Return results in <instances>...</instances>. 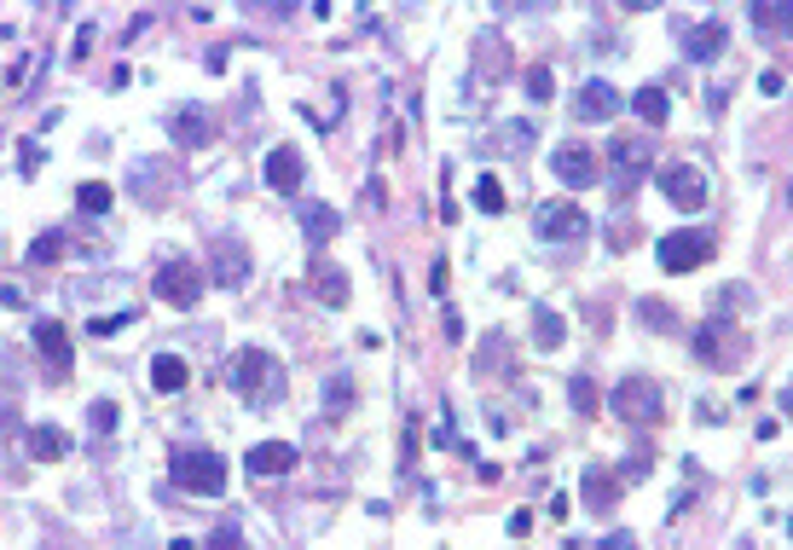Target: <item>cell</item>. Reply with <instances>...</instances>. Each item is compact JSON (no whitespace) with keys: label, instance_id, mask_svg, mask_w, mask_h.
Returning a JSON list of instances; mask_svg holds the SVG:
<instances>
[{"label":"cell","instance_id":"6da1fadb","mask_svg":"<svg viewBox=\"0 0 793 550\" xmlns=\"http://www.w3.org/2000/svg\"><path fill=\"white\" fill-rule=\"evenodd\" d=\"M168 481L181 492H192V498H220L226 481H233V469H226V458L215 453V446H174Z\"/></svg>","mask_w":793,"mask_h":550},{"label":"cell","instance_id":"7a4b0ae2","mask_svg":"<svg viewBox=\"0 0 793 550\" xmlns=\"http://www.w3.org/2000/svg\"><path fill=\"white\" fill-rule=\"evenodd\" d=\"M226 383H233L249 406H272V399L285 394V371H278V360L267 354V347H244V354H233Z\"/></svg>","mask_w":793,"mask_h":550},{"label":"cell","instance_id":"3957f363","mask_svg":"<svg viewBox=\"0 0 793 550\" xmlns=\"http://www.w3.org/2000/svg\"><path fill=\"white\" fill-rule=\"evenodd\" d=\"M608 406H614V417H626V423H660V406H667V394H660V383H655V377L631 371V377L614 383Z\"/></svg>","mask_w":793,"mask_h":550},{"label":"cell","instance_id":"277c9868","mask_svg":"<svg viewBox=\"0 0 793 550\" xmlns=\"http://www.w3.org/2000/svg\"><path fill=\"white\" fill-rule=\"evenodd\" d=\"M608 174L614 191H631L655 174V139H608Z\"/></svg>","mask_w":793,"mask_h":550},{"label":"cell","instance_id":"5b68a950","mask_svg":"<svg viewBox=\"0 0 793 550\" xmlns=\"http://www.w3.org/2000/svg\"><path fill=\"white\" fill-rule=\"evenodd\" d=\"M707 191H712V180L696 163H667V168H660V197H667L672 209H683V215L707 209Z\"/></svg>","mask_w":793,"mask_h":550},{"label":"cell","instance_id":"8992f818","mask_svg":"<svg viewBox=\"0 0 793 550\" xmlns=\"http://www.w3.org/2000/svg\"><path fill=\"white\" fill-rule=\"evenodd\" d=\"M660 272H672V279H683V272H696V267H707V256H712V238L707 232H660Z\"/></svg>","mask_w":793,"mask_h":550},{"label":"cell","instance_id":"52a82bcc","mask_svg":"<svg viewBox=\"0 0 793 550\" xmlns=\"http://www.w3.org/2000/svg\"><path fill=\"white\" fill-rule=\"evenodd\" d=\"M151 290H157L168 308H197L203 272H197V261H186V256H168V261L157 267V279H151Z\"/></svg>","mask_w":793,"mask_h":550},{"label":"cell","instance_id":"ba28073f","mask_svg":"<svg viewBox=\"0 0 793 550\" xmlns=\"http://www.w3.org/2000/svg\"><path fill=\"white\" fill-rule=\"evenodd\" d=\"M533 232H539L545 243H574L591 232V220H585L579 204H568V197H556V204H545L539 215H533Z\"/></svg>","mask_w":793,"mask_h":550},{"label":"cell","instance_id":"9c48e42d","mask_svg":"<svg viewBox=\"0 0 793 550\" xmlns=\"http://www.w3.org/2000/svg\"><path fill=\"white\" fill-rule=\"evenodd\" d=\"M568 111H574V122H614V116L626 111V93L614 87V82H603V76H591V82L574 93Z\"/></svg>","mask_w":793,"mask_h":550},{"label":"cell","instance_id":"30bf717a","mask_svg":"<svg viewBox=\"0 0 793 550\" xmlns=\"http://www.w3.org/2000/svg\"><path fill=\"white\" fill-rule=\"evenodd\" d=\"M209 279L226 284V290L249 284V249L238 238H209Z\"/></svg>","mask_w":793,"mask_h":550},{"label":"cell","instance_id":"8fae6325","mask_svg":"<svg viewBox=\"0 0 793 550\" xmlns=\"http://www.w3.org/2000/svg\"><path fill=\"white\" fill-rule=\"evenodd\" d=\"M550 168H556V180L568 186V191H585V186H597V157L585 152L579 139H568V145H556V157H550Z\"/></svg>","mask_w":793,"mask_h":550},{"label":"cell","instance_id":"7c38bea8","mask_svg":"<svg viewBox=\"0 0 793 550\" xmlns=\"http://www.w3.org/2000/svg\"><path fill=\"white\" fill-rule=\"evenodd\" d=\"M678 41H683V59L689 64H712V59H719L724 53V23L719 18H707V23H678Z\"/></svg>","mask_w":793,"mask_h":550},{"label":"cell","instance_id":"4fadbf2b","mask_svg":"<svg viewBox=\"0 0 793 550\" xmlns=\"http://www.w3.org/2000/svg\"><path fill=\"white\" fill-rule=\"evenodd\" d=\"M296 220H301V238L313 243V249H325L330 238L342 232V215H337V204H319V197H301V204H296Z\"/></svg>","mask_w":793,"mask_h":550},{"label":"cell","instance_id":"5bb4252c","mask_svg":"<svg viewBox=\"0 0 793 550\" xmlns=\"http://www.w3.org/2000/svg\"><path fill=\"white\" fill-rule=\"evenodd\" d=\"M267 186L272 191H285V197H296L301 191V180H307V163H301V152L296 145H278V152H267Z\"/></svg>","mask_w":793,"mask_h":550},{"label":"cell","instance_id":"9a60e30c","mask_svg":"<svg viewBox=\"0 0 793 550\" xmlns=\"http://www.w3.org/2000/svg\"><path fill=\"white\" fill-rule=\"evenodd\" d=\"M35 347H41V360L53 365L59 377H70V371H75V347H70V331H64L59 319H41L35 324Z\"/></svg>","mask_w":793,"mask_h":550},{"label":"cell","instance_id":"2e32d148","mask_svg":"<svg viewBox=\"0 0 793 550\" xmlns=\"http://www.w3.org/2000/svg\"><path fill=\"white\" fill-rule=\"evenodd\" d=\"M296 464H301V453H296L290 440H261V446H249V453H244L249 475H290Z\"/></svg>","mask_w":793,"mask_h":550},{"label":"cell","instance_id":"e0dca14e","mask_svg":"<svg viewBox=\"0 0 793 550\" xmlns=\"http://www.w3.org/2000/svg\"><path fill=\"white\" fill-rule=\"evenodd\" d=\"M168 134L181 139L186 152H203V145L215 139V116H209V111H197V105H181V111L168 116Z\"/></svg>","mask_w":793,"mask_h":550},{"label":"cell","instance_id":"ac0fdd59","mask_svg":"<svg viewBox=\"0 0 793 550\" xmlns=\"http://www.w3.org/2000/svg\"><path fill=\"white\" fill-rule=\"evenodd\" d=\"M579 498H585V510H597V516H608L614 510V498H620V481L603 469V464H585V475H579Z\"/></svg>","mask_w":793,"mask_h":550},{"label":"cell","instance_id":"d6986e66","mask_svg":"<svg viewBox=\"0 0 793 550\" xmlns=\"http://www.w3.org/2000/svg\"><path fill=\"white\" fill-rule=\"evenodd\" d=\"M696 360L701 365H730L735 360V347H730V319H712L696 331Z\"/></svg>","mask_w":793,"mask_h":550},{"label":"cell","instance_id":"ffe728a7","mask_svg":"<svg viewBox=\"0 0 793 550\" xmlns=\"http://www.w3.org/2000/svg\"><path fill=\"white\" fill-rule=\"evenodd\" d=\"M748 23L764 35H793V0H748Z\"/></svg>","mask_w":793,"mask_h":550},{"label":"cell","instance_id":"44dd1931","mask_svg":"<svg viewBox=\"0 0 793 550\" xmlns=\"http://www.w3.org/2000/svg\"><path fill=\"white\" fill-rule=\"evenodd\" d=\"M192 383V365L181 354H151V388L157 394H181Z\"/></svg>","mask_w":793,"mask_h":550},{"label":"cell","instance_id":"7402d4cb","mask_svg":"<svg viewBox=\"0 0 793 550\" xmlns=\"http://www.w3.org/2000/svg\"><path fill=\"white\" fill-rule=\"evenodd\" d=\"M527 145H533L527 122H504L493 139H481V157H516V152H527Z\"/></svg>","mask_w":793,"mask_h":550},{"label":"cell","instance_id":"603a6c76","mask_svg":"<svg viewBox=\"0 0 793 550\" xmlns=\"http://www.w3.org/2000/svg\"><path fill=\"white\" fill-rule=\"evenodd\" d=\"M64 453H70V435L53 429V423H35V429H30V458L35 464H59Z\"/></svg>","mask_w":793,"mask_h":550},{"label":"cell","instance_id":"cb8c5ba5","mask_svg":"<svg viewBox=\"0 0 793 550\" xmlns=\"http://www.w3.org/2000/svg\"><path fill=\"white\" fill-rule=\"evenodd\" d=\"M313 295H319V302L325 308H348V272L342 267H313Z\"/></svg>","mask_w":793,"mask_h":550},{"label":"cell","instance_id":"d4e9b609","mask_svg":"<svg viewBox=\"0 0 793 550\" xmlns=\"http://www.w3.org/2000/svg\"><path fill=\"white\" fill-rule=\"evenodd\" d=\"M562 336H568V324H562V313H550V308H533V347H539V354H556V347H562Z\"/></svg>","mask_w":793,"mask_h":550},{"label":"cell","instance_id":"484cf974","mask_svg":"<svg viewBox=\"0 0 793 550\" xmlns=\"http://www.w3.org/2000/svg\"><path fill=\"white\" fill-rule=\"evenodd\" d=\"M631 111H637V116H643V122H649V128H660V122H667V116H672V98H667V93H660V87L649 82V87H637V93H631Z\"/></svg>","mask_w":793,"mask_h":550},{"label":"cell","instance_id":"4316f807","mask_svg":"<svg viewBox=\"0 0 793 550\" xmlns=\"http://www.w3.org/2000/svg\"><path fill=\"white\" fill-rule=\"evenodd\" d=\"M111 204H116V191L105 180H82V186H75V209H82V215H111Z\"/></svg>","mask_w":793,"mask_h":550},{"label":"cell","instance_id":"83f0119b","mask_svg":"<svg viewBox=\"0 0 793 550\" xmlns=\"http://www.w3.org/2000/svg\"><path fill=\"white\" fill-rule=\"evenodd\" d=\"M568 399H574L579 417H597V412H603V388H597L591 377H568Z\"/></svg>","mask_w":793,"mask_h":550},{"label":"cell","instance_id":"f1b7e54d","mask_svg":"<svg viewBox=\"0 0 793 550\" xmlns=\"http://www.w3.org/2000/svg\"><path fill=\"white\" fill-rule=\"evenodd\" d=\"M637 319L649 324V331H678V313H672V302H655V295H643V302H637Z\"/></svg>","mask_w":793,"mask_h":550},{"label":"cell","instance_id":"f546056e","mask_svg":"<svg viewBox=\"0 0 793 550\" xmlns=\"http://www.w3.org/2000/svg\"><path fill=\"white\" fill-rule=\"evenodd\" d=\"M475 59H481V70H487V76H504L509 70V59H504V41L487 30V35H475Z\"/></svg>","mask_w":793,"mask_h":550},{"label":"cell","instance_id":"4dcf8cb0","mask_svg":"<svg viewBox=\"0 0 793 550\" xmlns=\"http://www.w3.org/2000/svg\"><path fill=\"white\" fill-rule=\"evenodd\" d=\"M522 87H527V98H539V105H545V98H556L550 64H527V70H522Z\"/></svg>","mask_w":793,"mask_h":550},{"label":"cell","instance_id":"1f68e13d","mask_svg":"<svg viewBox=\"0 0 793 550\" xmlns=\"http://www.w3.org/2000/svg\"><path fill=\"white\" fill-rule=\"evenodd\" d=\"M87 423H93V435H116L122 406H116V399H93V406H87Z\"/></svg>","mask_w":793,"mask_h":550},{"label":"cell","instance_id":"d6a6232c","mask_svg":"<svg viewBox=\"0 0 793 550\" xmlns=\"http://www.w3.org/2000/svg\"><path fill=\"white\" fill-rule=\"evenodd\" d=\"M475 209L481 215H504V191H498L493 174H481V180H475Z\"/></svg>","mask_w":793,"mask_h":550},{"label":"cell","instance_id":"836d02e7","mask_svg":"<svg viewBox=\"0 0 793 550\" xmlns=\"http://www.w3.org/2000/svg\"><path fill=\"white\" fill-rule=\"evenodd\" d=\"M59 256H64V238H59V232H41V238L30 243V267H53Z\"/></svg>","mask_w":793,"mask_h":550},{"label":"cell","instance_id":"e575fe53","mask_svg":"<svg viewBox=\"0 0 793 550\" xmlns=\"http://www.w3.org/2000/svg\"><path fill=\"white\" fill-rule=\"evenodd\" d=\"M127 324H134V313H99V319L87 324V331H93L99 342H105V336H116V331H127Z\"/></svg>","mask_w":793,"mask_h":550},{"label":"cell","instance_id":"d590c367","mask_svg":"<svg viewBox=\"0 0 793 550\" xmlns=\"http://www.w3.org/2000/svg\"><path fill=\"white\" fill-rule=\"evenodd\" d=\"M712 308H719V319H730L735 308H753V295L741 290V284H730V290H719V302H712Z\"/></svg>","mask_w":793,"mask_h":550},{"label":"cell","instance_id":"8d00e7d4","mask_svg":"<svg viewBox=\"0 0 793 550\" xmlns=\"http://www.w3.org/2000/svg\"><path fill=\"white\" fill-rule=\"evenodd\" d=\"M348 399H353L348 377H342V383H337V377H330V383H325V406H330V412H337V406H348Z\"/></svg>","mask_w":793,"mask_h":550},{"label":"cell","instance_id":"74e56055","mask_svg":"<svg viewBox=\"0 0 793 550\" xmlns=\"http://www.w3.org/2000/svg\"><path fill=\"white\" fill-rule=\"evenodd\" d=\"M209 544H215V550H238V544H244V528H215Z\"/></svg>","mask_w":793,"mask_h":550},{"label":"cell","instance_id":"f35d334b","mask_svg":"<svg viewBox=\"0 0 793 550\" xmlns=\"http://www.w3.org/2000/svg\"><path fill=\"white\" fill-rule=\"evenodd\" d=\"M759 93L776 98V93H782V70H764V76H759Z\"/></svg>","mask_w":793,"mask_h":550},{"label":"cell","instance_id":"ab89813d","mask_svg":"<svg viewBox=\"0 0 793 550\" xmlns=\"http://www.w3.org/2000/svg\"><path fill=\"white\" fill-rule=\"evenodd\" d=\"M509 533L527 539V533H533V516H527V510H516V516H509Z\"/></svg>","mask_w":793,"mask_h":550},{"label":"cell","instance_id":"60d3db41","mask_svg":"<svg viewBox=\"0 0 793 550\" xmlns=\"http://www.w3.org/2000/svg\"><path fill=\"white\" fill-rule=\"evenodd\" d=\"M0 308H23V290H12V284H0Z\"/></svg>","mask_w":793,"mask_h":550},{"label":"cell","instance_id":"b9f144b4","mask_svg":"<svg viewBox=\"0 0 793 550\" xmlns=\"http://www.w3.org/2000/svg\"><path fill=\"white\" fill-rule=\"evenodd\" d=\"M626 12H649V7H660V0H620Z\"/></svg>","mask_w":793,"mask_h":550},{"label":"cell","instance_id":"7bdbcfd3","mask_svg":"<svg viewBox=\"0 0 793 550\" xmlns=\"http://www.w3.org/2000/svg\"><path fill=\"white\" fill-rule=\"evenodd\" d=\"M782 417H793V377H787V388H782Z\"/></svg>","mask_w":793,"mask_h":550},{"label":"cell","instance_id":"ee69618b","mask_svg":"<svg viewBox=\"0 0 793 550\" xmlns=\"http://www.w3.org/2000/svg\"><path fill=\"white\" fill-rule=\"evenodd\" d=\"M787 204H793V186H787Z\"/></svg>","mask_w":793,"mask_h":550},{"label":"cell","instance_id":"f6af8a7d","mask_svg":"<svg viewBox=\"0 0 793 550\" xmlns=\"http://www.w3.org/2000/svg\"><path fill=\"white\" fill-rule=\"evenodd\" d=\"M787 533H793V516H787Z\"/></svg>","mask_w":793,"mask_h":550}]
</instances>
